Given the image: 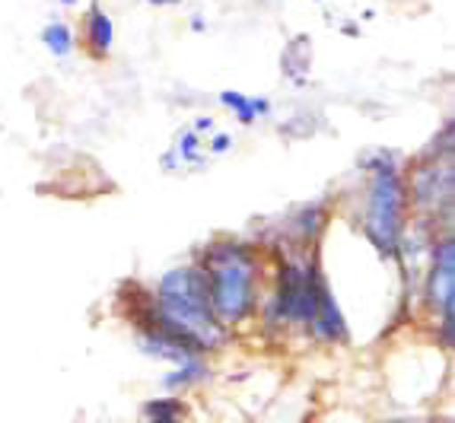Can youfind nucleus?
Segmentation results:
<instances>
[{
  "mask_svg": "<svg viewBox=\"0 0 455 423\" xmlns=\"http://www.w3.org/2000/svg\"><path fill=\"white\" fill-rule=\"evenodd\" d=\"M64 4H74V0H64Z\"/></svg>",
  "mask_w": 455,
  "mask_h": 423,
  "instance_id": "13",
  "label": "nucleus"
},
{
  "mask_svg": "<svg viewBox=\"0 0 455 423\" xmlns=\"http://www.w3.org/2000/svg\"><path fill=\"white\" fill-rule=\"evenodd\" d=\"M452 296H455V249L452 242H440L433 251V274H430V302L443 312V325L452 334Z\"/></svg>",
  "mask_w": 455,
  "mask_h": 423,
  "instance_id": "4",
  "label": "nucleus"
},
{
  "mask_svg": "<svg viewBox=\"0 0 455 423\" xmlns=\"http://www.w3.org/2000/svg\"><path fill=\"white\" fill-rule=\"evenodd\" d=\"M223 150H229V137L227 134H220L217 140H213V153H223Z\"/></svg>",
  "mask_w": 455,
  "mask_h": 423,
  "instance_id": "11",
  "label": "nucleus"
},
{
  "mask_svg": "<svg viewBox=\"0 0 455 423\" xmlns=\"http://www.w3.org/2000/svg\"><path fill=\"white\" fill-rule=\"evenodd\" d=\"M402 207L404 188L398 179V169L392 159L379 156L372 163L370 181V211H366V233L382 251H392L398 245V229H402Z\"/></svg>",
  "mask_w": 455,
  "mask_h": 423,
  "instance_id": "3",
  "label": "nucleus"
},
{
  "mask_svg": "<svg viewBox=\"0 0 455 423\" xmlns=\"http://www.w3.org/2000/svg\"><path fill=\"white\" fill-rule=\"evenodd\" d=\"M220 99L227 102L229 108H235V115H239V121H243V124L255 121V115H259V112H267L265 99H245V96H239V92H223Z\"/></svg>",
  "mask_w": 455,
  "mask_h": 423,
  "instance_id": "7",
  "label": "nucleus"
},
{
  "mask_svg": "<svg viewBox=\"0 0 455 423\" xmlns=\"http://www.w3.org/2000/svg\"><path fill=\"white\" fill-rule=\"evenodd\" d=\"M312 325L319 331V338L334 340V338H344V318L334 306L331 293H328L325 283H319V302H315V315H312Z\"/></svg>",
  "mask_w": 455,
  "mask_h": 423,
  "instance_id": "5",
  "label": "nucleus"
},
{
  "mask_svg": "<svg viewBox=\"0 0 455 423\" xmlns=\"http://www.w3.org/2000/svg\"><path fill=\"white\" fill-rule=\"evenodd\" d=\"M86 38H90V45L96 54H106L112 48V38H115V29H112V20L99 7L90 10V20H86Z\"/></svg>",
  "mask_w": 455,
  "mask_h": 423,
  "instance_id": "6",
  "label": "nucleus"
},
{
  "mask_svg": "<svg viewBox=\"0 0 455 423\" xmlns=\"http://www.w3.org/2000/svg\"><path fill=\"white\" fill-rule=\"evenodd\" d=\"M42 38H45L48 52H54V54H68L70 48H74V32H70L64 23H48L45 32H42Z\"/></svg>",
  "mask_w": 455,
  "mask_h": 423,
  "instance_id": "8",
  "label": "nucleus"
},
{
  "mask_svg": "<svg viewBox=\"0 0 455 423\" xmlns=\"http://www.w3.org/2000/svg\"><path fill=\"white\" fill-rule=\"evenodd\" d=\"M204 287L211 309L220 322H239L251 306L255 287V261L239 245H217L207 258Z\"/></svg>",
  "mask_w": 455,
  "mask_h": 423,
  "instance_id": "2",
  "label": "nucleus"
},
{
  "mask_svg": "<svg viewBox=\"0 0 455 423\" xmlns=\"http://www.w3.org/2000/svg\"><path fill=\"white\" fill-rule=\"evenodd\" d=\"M144 414L147 417H156V420H169V417L182 414V408H179V404H147Z\"/></svg>",
  "mask_w": 455,
  "mask_h": 423,
  "instance_id": "9",
  "label": "nucleus"
},
{
  "mask_svg": "<svg viewBox=\"0 0 455 423\" xmlns=\"http://www.w3.org/2000/svg\"><path fill=\"white\" fill-rule=\"evenodd\" d=\"M195 147H197V137H195V134H185L182 140H179V150H182V159H197V156H195Z\"/></svg>",
  "mask_w": 455,
  "mask_h": 423,
  "instance_id": "10",
  "label": "nucleus"
},
{
  "mask_svg": "<svg viewBox=\"0 0 455 423\" xmlns=\"http://www.w3.org/2000/svg\"><path fill=\"white\" fill-rule=\"evenodd\" d=\"M160 312L163 331L185 340L191 350H204L220 338L217 322H213L211 299H207L204 274L195 271V267H179V271L163 277Z\"/></svg>",
  "mask_w": 455,
  "mask_h": 423,
  "instance_id": "1",
  "label": "nucleus"
},
{
  "mask_svg": "<svg viewBox=\"0 0 455 423\" xmlns=\"http://www.w3.org/2000/svg\"><path fill=\"white\" fill-rule=\"evenodd\" d=\"M150 4H156V7H169V4H179V0H150Z\"/></svg>",
  "mask_w": 455,
  "mask_h": 423,
  "instance_id": "12",
  "label": "nucleus"
}]
</instances>
